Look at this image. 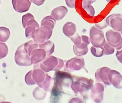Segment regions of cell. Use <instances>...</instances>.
<instances>
[{"instance_id":"cell-1","label":"cell","mask_w":122,"mask_h":103,"mask_svg":"<svg viewBox=\"0 0 122 103\" xmlns=\"http://www.w3.org/2000/svg\"><path fill=\"white\" fill-rule=\"evenodd\" d=\"M72 78L71 86L72 90L74 93H80L84 98H86V94L92 86L94 80L83 77L72 76Z\"/></svg>"},{"instance_id":"cell-2","label":"cell","mask_w":122,"mask_h":103,"mask_svg":"<svg viewBox=\"0 0 122 103\" xmlns=\"http://www.w3.org/2000/svg\"><path fill=\"white\" fill-rule=\"evenodd\" d=\"M38 64L41 69L45 72H48L51 71H59L63 67L64 63L62 59L49 55Z\"/></svg>"},{"instance_id":"cell-3","label":"cell","mask_w":122,"mask_h":103,"mask_svg":"<svg viewBox=\"0 0 122 103\" xmlns=\"http://www.w3.org/2000/svg\"><path fill=\"white\" fill-rule=\"evenodd\" d=\"M90 38L93 46L96 47L103 46L106 40L103 31L93 26L90 30Z\"/></svg>"},{"instance_id":"cell-4","label":"cell","mask_w":122,"mask_h":103,"mask_svg":"<svg viewBox=\"0 0 122 103\" xmlns=\"http://www.w3.org/2000/svg\"><path fill=\"white\" fill-rule=\"evenodd\" d=\"M15 60L16 64L20 66H29L32 65L30 57L25 50L24 44L19 46L16 49Z\"/></svg>"},{"instance_id":"cell-5","label":"cell","mask_w":122,"mask_h":103,"mask_svg":"<svg viewBox=\"0 0 122 103\" xmlns=\"http://www.w3.org/2000/svg\"><path fill=\"white\" fill-rule=\"evenodd\" d=\"M107 42L109 45L117 50L122 47V38L121 33L113 30L107 31L105 35Z\"/></svg>"},{"instance_id":"cell-6","label":"cell","mask_w":122,"mask_h":103,"mask_svg":"<svg viewBox=\"0 0 122 103\" xmlns=\"http://www.w3.org/2000/svg\"><path fill=\"white\" fill-rule=\"evenodd\" d=\"M64 66V70L68 72L78 71L83 68H85L84 59L82 57H76L68 60Z\"/></svg>"},{"instance_id":"cell-7","label":"cell","mask_w":122,"mask_h":103,"mask_svg":"<svg viewBox=\"0 0 122 103\" xmlns=\"http://www.w3.org/2000/svg\"><path fill=\"white\" fill-rule=\"evenodd\" d=\"M91 97L96 103H101L103 100L105 86L103 83L97 82L91 88Z\"/></svg>"},{"instance_id":"cell-8","label":"cell","mask_w":122,"mask_h":103,"mask_svg":"<svg viewBox=\"0 0 122 103\" xmlns=\"http://www.w3.org/2000/svg\"><path fill=\"white\" fill-rule=\"evenodd\" d=\"M108 26L111 27L113 30L121 32L122 31V18L120 14L114 13L108 16L105 19Z\"/></svg>"},{"instance_id":"cell-9","label":"cell","mask_w":122,"mask_h":103,"mask_svg":"<svg viewBox=\"0 0 122 103\" xmlns=\"http://www.w3.org/2000/svg\"><path fill=\"white\" fill-rule=\"evenodd\" d=\"M54 80H56L63 86L70 87L73 80L72 76L68 72L56 71Z\"/></svg>"},{"instance_id":"cell-10","label":"cell","mask_w":122,"mask_h":103,"mask_svg":"<svg viewBox=\"0 0 122 103\" xmlns=\"http://www.w3.org/2000/svg\"><path fill=\"white\" fill-rule=\"evenodd\" d=\"M110 70V68L108 67H102L98 69L95 72L96 80L106 86L111 85L108 80V75Z\"/></svg>"},{"instance_id":"cell-11","label":"cell","mask_w":122,"mask_h":103,"mask_svg":"<svg viewBox=\"0 0 122 103\" xmlns=\"http://www.w3.org/2000/svg\"><path fill=\"white\" fill-rule=\"evenodd\" d=\"M108 80L110 84L117 89H122V75L117 71L111 70L108 75Z\"/></svg>"},{"instance_id":"cell-12","label":"cell","mask_w":122,"mask_h":103,"mask_svg":"<svg viewBox=\"0 0 122 103\" xmlns=\"http://www.w3.org/2000/svg\"><path fill=\"white\" fill-rule=\"evenodd\" d=\"M12 3L15 11L20 13L28 11L31 5L30 0H12Z\"/></svg>"},{"instance_id":"cell-13","label":"cell","mask_w":122,"mask_h":103,"mask_svg":"<svg viewBox=\"0 0 122 103\" xmlns=\"http://www.w3.org/2000/svg\"><path fill=\"white\" fill-rule=\"evenodd\" d=\"M48 37L47 30L45 27H41L36 29L32 38L35 42L40 44L48 40Z\"/></svg>"},{"instance_id":"cell-14","label":"cell","mask_w":122,"mask_h":103,"mask_svg":"<svg viewBox=\"0 0 122 103\" xmlns=\"http://www.w3.org/2000/svg\"><path fill=\"white\" fill-rule=\"evenodd\" d=\"M63 93V86L56 80H55L53 87L51 91V102H58L62 97Z\"/></svg>"},{"instance_id":"cell-15","label":"cell","mask_w":122,"mask_h":103,"mask_svg":"<svg viewBox=\"0 0 122 103\" xmlns=\"http://www.w3.org/2000/svg\"><path fill=\"white\" fill-rule=\"evenodd\" d=\"M56 20L51 15L46 16L43 19L41 23V26L46 28L48 31V40L52 35L54 27L56 24Z\"/></svg>"},{"instance_id":"cell-16","label":"cell","mask_w":122,"mask_h":103,"mask_svg":"<svg viewBox=\"0 0 122 103\" xmlns=\"http://www.w3.org/2000/svg\"><path fill=\"white\" fill-rule=\"evenodd\" d=\"M46 53L44 49L41 48L35 49L30 55L31 62L32 64L41 63L45 60Z\"/></svg>"},{"instance_id":"cell-17","label":"cell","mask_w":122,"mask_h":103,"mask_svg":"<svg viewBox=\"0 0 122 103\" xmlns=\"http://www.w3.org/2000/svg\"><path fill=\"white\" fill-rule=\"evenodd\" d=\"M46 75V73L40 68L39 64H35L32 76L33 79L36 84H37L42 82L45 79Z\"/></svg>"},{"instance_id":"cell-18","label":"cell","mask_w":122,"mask_h":103,"mask_svg":"<svg viewBox=\"0 0 122 103\" xmlns=\"http://www.w3.org/2000/svg\"><path fill=\"white\" fill-rule=\"evenodd\" d=\"M67 13L68 10L66 7L60 6L52 10L51 13V15L56 21H59L63 19Z\"/></svg>"},{"instance_id":"cell-19","label":"cell","mask_w":122,"mask_h":103,"mask_svg":"<svg viewBox=\"0 0 122 103\" xmlns=\"http://www.w3.org/2000/svg\"><path fill=\"white\" fill-rule=\"evenodd\" d=\"M76 31V27L75 24L71 22H67L63 27V33L69 38L74 35Z\"/></svg>"},{"instance_id":"cell-20","label":"cell","mask_w":122,"mask_h":103,"mask_svg":"<svg viewBox=\"0 0 122 103\" xmlns=\"http://www.w3.org/2000/svg\"><path fill=\"white\" fill-rule=\"evenodd\" d=\"M39 47L43 49L46 52L47 56L51 55L55 51V45L51 41L47 40L43 43L39 44Z\"/></svg>"},{"instance_id":"cell-21","label":"cell","mask_w":122,"mask_h":103,"mask_svg":"<svg viewBox=\"0 0 122 103\" xmlns=\"http://www.w3.org/2000/svg\"><path fill=\"white\" fill-rule=\"evenodd\" d=\"M24 47L25 52L30 57L31 53L35 49L39 48V44L36 43L34 41H30L24 44Z\"/></svg>"},{"instance_id":"cell-22","label":"cell","mask_w":122,"mask_h":103,"mask_svg":"<svg viewBox=\"0 0 122 103\" xmlns=\"http://www.w3.org/2000/svg\"><path fill=\"white\" fill-rule=\"evenodd\" d=\"M33 95L36 100H41L46 98L47 93L44 89L38 86L34 89L33 92Z\"/></svg>"},{"instance_id":"cell-23","label":"cell","mask_w":122,"mask_h":103,"mask_svg":"<svg viewBox=\"0 0 122 103\" xmlns=\"http://www.w3.org/2000/svg\"><path fill=\"white\" fill-rule=\"evenodd\" d=\"M52 78L48 74L46 73V77L44 81L41 83H38L37 85L39 87L44 89L46 91H49L50 89Z\"/></svg>"},{"instance_id":"cell-24","label":"cell","mask_w":122,"mask_h":103,"mask_svg":"<svg viewBox=\"0 0 122 103\" xmlns=\"http://www.w3.org/2000/svg\"><path fill=\"white\" fill-rule=\"evenodd\" d=\"M10 29L5 27H0V42H5L8 41L10 36Z\"/></svg>"},{"instance_id":"cell-25","label":"cell","mask_w":122,"mask_h":103,"mask_svg":"<svg viewBox=\"0 0 122 103\" xmlns=\"http://www.w3.org/2000/svg\"><path fill=\"white\" fill-rule=\"evenodd\" d=\"M92 54L96 57H101L104 55V49L103 47H96L92 46L91 48Z\"/></svg>"},{"instance_id":"cell-26","label":"cell","mask_w":122,"mask_h":103,"mask_svg":"<svg viewBox=\"0 0 122 103\" xmlns=\"http://www.w3.org/2000/svg\"><path fill=\"white\" fill-rule=\"evenodd\" d=\"M88 47L85 49H81L77 47L75 45L73 46V51L76 55L78 57H82L87 54L88 52Z\"/></svg>"},{"instance_id":"cell-27","label":"cell","mask_w":122,"mask_h":103,"mask_svg":"<svg viewBox=\"0 0 122 103\" xmlns=\"http://www.w3.org/2000/svg\"><path fill=\"white\" fill-rule=\"evenodd\" d=\"M8 48L5 43L0 42V59L5 57L8 55Z\"/></svg>"},{"instance_id":"cell-28","label":"cell","mask_w":122,"mask_h":103,"mask_svg":"<svg viewBox=\"0 0 122 103\" xmlns=\"http://www.w3.org/2000/svg\"><path fill=\"white\" fill-rule=\"evenodd\" d=\"M82 7L90 16L93 17L94 15L95 10L91 5L82 3Z\"/></svg>"},{"instance_id":"cell-29","label":"cell","mask_w":122,"mask_h":103,"mask_svg":"<svg viewBox=\"0 0 122 103\" xmlns=\"http://www.w3.org/2000/svg\"><path fill=\"white\" fill-rule=\"evenodd\" d=\"M104 49V55H111L113 54L115 52V48L109 45L107 42H105L103 46Z\"/></svg>"},{"instance_id":"cell-30","label":"cell","mask_w":122,"mask_h":103,"mask_svg":"<svg viewBox=\"0 0 122 103\" xmlns=\"http://www.w3.org/2000/svg\"><path fill=\"white\" fill-rule=\"evenodd\" d=\"M25 29V36L26 37L28 38H32L36 29V27L32 26H29L26 27Z\"/></svg>"},{"instance_id":"cell-31","label":"cell","mask_w":122,"mask_h":103,"mask_svg":"<svg viewBox=\"0 0 122 103\" xmlns=\"http://www.w3.org/2000/svg\"><path fill=\"white\" fill-rule=\"evenodd\" d=\"M33 70L29 71L25 76V81L27 84L29 86H32L36 84V83L35 82L33 79Z\"/></svg>"},{"instance_id":"cell-32","label":"cell","mask_w":122,"mask_h":103,"mask_svg":"<svg viewBox=\"0 0 122 103\" xmlns=\"http://www.w3.org/2000/svg\"><path fill=\"white\" fill-rule=\"evenodd\" d=\"M33 19H35V18L33 15L30 13H27L23 15L22 17V24L24 28H26V24L27 22H28L29 20Z\"/></svg>"},{"instance_id":"cell-33","label":"cell","mask_w":122,"mask_h":103,"mask_svg":"<svg viewBox=\"0 0 122 103\" xmlns=\"http://www.w3.org/2000/svg\"><path fill=\"white\" fill-rule=\"evenodd\" d=\"M71 39L72 42H73L74 45H78L81 44V38L78 33H76L75 35L71 36L70 38Z\"/></svg>"},{"instance_id":"cell-34","label":"cell","mask_w":122,"mask_h":103,"mask_svg":"<svg viewBox=\"0 0 122 103\" xmlns=\"http://www.w3.org/2000/svg\"><path fill=\"white\" fill-rule=\"evenodd\" d=\"M29 26H32L35 27L36 29L40 27L38 23L35 21V19H31L26 24V27Z\"/></svg>"},{"instance_id":"cell-35","label":"cell","mask_w":122,"mask_h":103,"mask_svg":"<svg viewBox=\"0 0 122 103\" xmlns=\"http://www.w3.org/2000/svg\"><path fill=\"white\" fill-rule=\"evenodd\" d=\"M95 26L97 27V28L102 30V29H103L107 27L108 26V25L106 24L105 20H104V22H102L96 24H95Z\"/></svg>"},{"instance_id":"cell-36","label":"cell","mask_w":122,"mask_h":103,"mask_svg":"<svg viewBox=\"0 0 122 103\" xmlns=\"http://www.w3.org/2000/svg\"><path fill=\"white\" fill-rule=\"evenodd\" d=\"M66 5L69 8H75L76 0H65Z\"/></svg>"},{"instance_id":"cell-37","label":"cell","mask_w":122,"mask_h":103,"mask_svg":"<svg viewBox=\"0 0 122 103\" xmlns=\"http://www.w3.org/2000/svg\"><path fill=\"white\" fill-rule=\"evenodd\" d=\"M116 57L119 62L122 64V49L120 51H117Z\"/></svg>"},{"instance_id":"cell-38","label":"cell","mask_w":122,"mask_h":103,"mask_svg":"<svg viewBox=\"0 0 122 103\" xmlns=\"http://www.w3.org/2000/svg\"><path fill=\"white\" fill-rule=\"evenodd\" d=\"M30 1L36 5L40 6L44 3L45 0H30Z\"/></svg>"},{"instance_id":"cell-39","label":"cell","mask_w":122,"mask_h":103,"mask_svg":"<svg viewBox=\"0 0 122 103\" xmlns=\"http://www.w3.org/2000/svg\"><path fill=\"white\" fill-rule=\"evenodd\" d=\"M96 0H83L82 3L86 4L91 5L94 2H95Z\"/></svg>"},{"instance_id":"cell-40","label":"cell","mask_w":122,"mask_h":103,"mask_svg":"<svg viewBox=\"0 0 122 103\" xmlns=\"http://www.w3.org/2000/svg\"><path fill=\"white\" fill-rule=\"evenodd\" d=\"M121 35H122V31H121Z\"/></svg>"},{"instance_id":"cell-41","label":"cell","mask_w":122,"mask_h":103,"mask_svg":"<svg viewBox=\"0 0 122 103\" xmlns=\"http://www.w3.org/2000/svg\"></svg>"},{"instance_id":"cell-42","label":"cell","mask_w":122,"mask_h":103,"mask_svg":"<svg viewBox=\"0 0 122 103\" xmlns=\"http://www.w3.org/2000/svg\"><path fill=\"white\" fill-rule=\"evenodd\" d=\"M121 16H122V15H121Z\"/></svg>"}]
</instances>
